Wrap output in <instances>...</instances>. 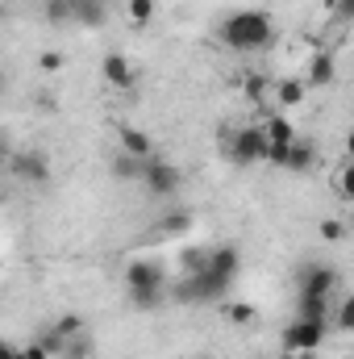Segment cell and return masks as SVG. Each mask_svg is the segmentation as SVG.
<instances>
[{
  "label": "cell",
  "mask_w": 354,
  "mask_h": 359,
  "mask_svg": "<svg viewBox=\"0 0 354 359\" xmlns=\"http://www.w3.org/2000/svg\"><path fill=\"white\" fill-rule=\"evenodd\" d=\"M238 268H242V251L234 243H221L204 255V264L183 276L176 284V297L179 301H192V305H204V301H217L229 292V284L238 280Z\"/></svg>",
  "instance_id": "1"
},
{
  "label": "cell",
  "mask_w": 354,
  "mask_h": 359,
  "mask_svg": "<svg viewBox=\"0 0 354 359\" xmlns=\"http://www.w3.org/2000/svg\"><path fill=\"white\" fill-rule=\"evenodd\" d=\"M271 38H275V25H271V13H263V8H242L221 21V42L229 50H242V55L263 50V46H271Z\"/></svg>",
  "instance_id": "2"
},
{
  "label": "cell",
  "mask_w": 354,
  "mask_h": 359,
  "mask_svg": "<svg viewBox=\"0 0 354 359\" xmlns=\"http://www.w3.org/2000/svg\"><path fill=\"white\" fill-rule=\"evenodd\" d=\"M125 292L134 309H159L167 297V271L159 259H134L125 268Z\"/></svg>",
  "instance_id": "3"
},
{
  "label": "cell",
  "mask_w": 354,
  "mask_h": 359,
  "mask_svg": "<svg viewBox=\"0 0 354 359\" xmlns=\"http://www.w3.org/2000/svg\"><path fill=\"white\" fill-rule=\"evenodd\" d=\"M267 151H271V142H267L263 126H242L238 134H229V138H225V155H229L238 168L267 163Z\"/></svg>",
  "instance_id": "4"
},
{
  "label": "cell",
  "mask_w": 354,
  "mask_h": 359,
  "mask_svg": "<svg viewBox=\"0 0 354 359\" xmlns=\"http://www.w3.org/2000/svg\"><path fill=\"white\" fill-rule=\"evenodd\" d=\"M4 168L21 180V184H34V188L50 184V159H46V151L21 147V151H13V155H8V163H4Z\"/></svg>",
  "instance_id": "5"
},
{
  "label": "cell",
  "mask_w": 354,
  "mask_h": 359,
  "mask_svg": "<svg viewBox=\"0 0 354 359\" xmlns=\"http://www.w3.org/2000/svg\"><path fill=\"white\" fill-rule=\"evenodd\" d=\"M321 339H325V322L296 318V322H288V330H283V351H288V355H313V351L321 347Z\"/></svg>",
  "instance_id": "6"
},
{
  "label": "cell",
  "mask_w": 354,
  "mask_h": 359,
  "mask_svg": "<svg viewBox=\"0 0 354 359\" xmlns=\"http://www.w3.org/2000/svg\"><path fill=\"white\" fill-rule=\"evenodd\" d=\"M142 188L150 196H176L179 188H183V172H179L176 163H167L163 155H155L146 163V172H142Z\"/></svg>",
  "instance_id": "7"
},
{
  "label": "cell",
  "mask_w": 354,
  "mask_h": 359,
  "mask_svg": "<svg viewBox=\"0 0 354 359\" xmlns=\"http://www.w3.org/2000/svg\"><path fill=\"white\" fill-rule=\"evenodd\" d=\"M267 163H275V168H283V172H313L317 151H313V142L292 138L288 147H271V151H267Z\"/></svg>",
  "instance_id": "8"
},
{
  "label": "cell",
  "mask_w": 354,
  "mask_h": 359,
  "mask_svg": "<svg viewBox=\"0 0 354 359\" xmlns=\"http://www.w3.org/2000/svg\"><path fill=\"white\" fill-rule=\"evenodd\" d=\"M338 280H342V271L334 268V264H309V268L300 271V297H325L330 301V292L338 288Z\"/></svg>",
  "instance_id": "9"
},
{
  "label": "cell",
  "mask_w": 354,
  "mask_h": 359,
  "mask_svg": "<svg viewBox=\"0 0 354 359\" xmlns=\"http://www.w3.org/2000/svg\"><path fill=\"white\" fill-rule=\"evenodd\" d=\"M100 76H104V84L108 88H117V92H125V88H134V63L121 55V50H113V55H104V63H100Z\"/></svg>",
  "instance_id": "10"
},
{
  "label": "cell",
  "mask_w": 354,
  "mask_h": 359,
  "mask_svg": "<svg viewBox=\"0 0 354 359\" xmlns=\"http://www.w3.org/2000/svg\"><path fill=\"white\" fill-rule=\"evenodd\" d=\"M117 147L125 151V155H134V159H155L159 151H155V138L146 134V130H134V126H121L117 130Z\"/></svg>",
  "instance_id": "11"
},
{
  "label": "cell",
  "mask_w": 354,
  "mask_h": 359,
  "mask_svg": "<svg viewBox=\"0 0 354 359\" xmlns=\"http://www.w3.org/2000/svg\"><path fill=\"white\" fill-rule=\"evenodd\" d=\"M67 4H71V21H80L84 29H100L108 21L104 0H67Z\"/></svg>",
  "instance_id": "12"
},
{
  "label": "cell",
  "mask_w": 354,
  "mask_h": 359,
  "mask_svg": "<svg viewBox=\"0 0 354 359\" xmlns=\"http://www.w3.org/2000/svg\"><path fill=\"white\" fill-rule=\"evenodd\" d=\"M334 80H338V63H334V55H330V50L313 55V63H309V76H304V84H313V88H330Z\"/></svg>",
  "instance_id": "13"
},
{
  "label": "cell",
  "mask_w": 354,
  "mask_h": 359,
  "mask_svg": "<svg viewBox=\"0 0 354 359\" xmlns=\"http://www.w3.org/2000/svg\"><path fill=\"white\" fill-rule=\"evenodd\" d=\"M146 163H150V159H134V155L117 151V155H113V163H108V172H113V180H121V184H142Z\"/></svg>",
  "instance_id": "14"
},
{
  "label": "cell",
  "mask_w": 354,
  "mask_h": 359,
  "mask_svg": "<svg viewBox=\"0 0 354 359\" xmlns=\"http://www.w3.org/2000/svg\"><path fill=\"white\" fill-rule=\"evenodd\" d=\"M187 230H192V209H176V213L159 217L155 238H179V234H187Z\"/></svg>",
  "instance_id": "15"
},
{
  "label": "cell",
  "mask_w": 354,
  "mask_h": 359,
  "mask_svg": "<svg viewBox=\"0 0 354 359\" xmlns=\"http://www.w3.org/2000/svg\"><path fill=\"white\" fill-rule=\"evenodd\" d=\"M263 134H267V142H271V147H288V142L296 138V126H292L283 113H271V117H267V126H263Z\"/></svg>",
  "instance_id": "16"
},
{
  "label": "cell",
  "mask_w": 354,
  "mask_h": 359,
  "mask_svg": "<svg viewBox=\"0 0 354 359\" xmlns=\"http://www.w3.org/2000/svg\"><path fill=\"white\" fill-rule=\"evenodd\" d=\"M304 92H309L304 80H279V84H275V96H279L283 109H296V104L304 100Z\"/></svg>",
  "instance_id": "17"
},
{
  "label": "cell",
  "mask_w": 354,
  "mask_h": 359,
  "mask_svg": "<svg viewBox=\"0 0 354 359\" xmlns=\"http://www.w3.org/2000/svg\"><path fill=\"white\" fill-rule=\"evenodd\" d=\"M296 318H309V322H325L330 326V301L325 297H300V313Z\"/></svg>",
  "instance_id": "18"
},
{
  "label": "cell",
  "mask_w": 354,
  "mask_h": 359,
  "mask_svg": "<svg viewBox=\"0 0 354 359\" xmlns=\"http://www.w3.org/2000/svg\"><path fill=\"white\" fill-rule=\"evenodd\" d=\"M59 359H92V334L84 330V334H76V339H67L63 343V351H59Z\"/></svg>",
  "instance_id": "19"
},
{
  "label": "cell",
  "mask_w": 354,
  "mask_h": 359,
  "mask_svg": "<svg viewBox=\"0 0 354 359\" xmlns=\"http://www.w3.org/2000/svg\"><path fill=\"white\" fill-rule=\"evenodd\" d=\"M84 330H88V326H84V318H80V313H63V318L55 322V334H59L63 343H67V339H76V334H84Z\"/></svg>",
  "instance_id": "20"
},
{
  "label": "cell",
  "mask_w": 354,
  "mask_h": 359,
  "mask_svg": "<svg viewBox=\"0 0 354 359\" xmlns=\"http://www.w3.org/2000/svg\"><path fill=\"white\" fill-rule=\"evenodd\" d=\"M125 13H129L134 25H150V21H155V0H129Z\"/></svg>",
  "instance_id": "21"
},
{
  "label": "cell",
  "mask_w": 354,
  "mask_h": 359,
  "mask_svg": "<svg viewBox=\"0 0 354 359\" xmlns=\"http://www.w3.org/2000/svg\"><path fill=\"white\" fill-rule=\"evenodd\" d=\"M225 318H229L234 326H250V322H255V305H246V301H234V305H225Z\"/></svg>",
  "instance_id": "22"
},
{
  "label": "cell",
  "mask_w": 354,
  "mask_h": 359,
  "mask_svg": "<svg viewBox=\"0 0 354 359\" xmlns=\"http://www.w3.org/2000/svg\"><path fill=\"white\" fill-rule=\"evenodd\" d=\"M46 21L50 25H67L71 21V4L67 0H46Z\"/></svg>",
  "instance_id": "23"
},
{
  "label": "cell",
  "mask_w": 354,
  "mask_h": 359,
  "mask_svg": "<svg viewBox=\"0 0 354 359\" xmlns=\"http://www.w3.org/2000/svg\"><path fill=\"white\" fill-rule=\"evenodd\" d=\"M204 255L208 251H200V247H183V255H179V264H183V276H192V271L204 264Z\"/></svg>",
  "instance_id": "24"
},
{
  "label": "cell",
  "mask_w": 354,
  "mask_h": 359,
  "mask_svg": "<svg viewBox=\"0 0 354 359\" xmlns=\"http://www.w3.org/2000/svg\"><path fill=\"white\" fill-rule=\"evenodd\" d=\"M38 67H42L46 76H59V72H63V55H59V50H42V55H38Z\"/></svg>",
  "instance_id": "25"
},
{
  "label": "cell",
  "mask_w": 354,
  "mask_h": 359,
  "mask_svg": "<svg viewBox=\"0 0 354 359\" xmlns=\"http://www.w3.org/2000/svg\"><path fill=\"white\" fill-rule=\"evenodd\" d=\"M338 326H342V330H354V297H346V301L338 305Z\"/></svg>",
  "instance_id": "26"
},
{
  "label": "cell",
  "mask_w": 354,
  "mask_h": 359,
  "mask_svg": "<svg viewBox=\"0 0 354 359\" xmlns=\"http://www.w3.org/2000/svg\"><path fill=\"white\" fill-rule=\"evenodd\" d=\"M242 92H246L250 100H259V96L267 92V80L263 76H246V80H242Z\"/></svg>",
  "instance_id": "27"
},
{
  "label": "cell",
  "mask_w": 354,
  "mask_h": 359,
  "mask_svg": "<svg viewBox=\"0 0 354 359\" xmlns=\"http://www.w3.org/2000/svg\"><path fill=\"white\" fill-rule=\"evenodd\" d=\"M342 234H346V230H342V222H334V217H330V222H321V238H325V243H342Z\"/></svg>",
  "instance_id": "28"
},
{
  "label": "cell",
  "mask_w": 354,
  "mask_h": 359,
  "mask_svg": "<svg viewBox=\"0 0 354 359\" xmlns=\"http://www.w3.org/2000/svg\"><path fill=\"white\" fill-rule=\"evenodd\" d=\"M334 17H338V21H351L354 17V0H334Z\"/></svg>",
  "instance_id": "29"
},
{
  "label": "cell",
  "mask_w": 354,
  "mask_h": 359,
  "mask_svg": "<svg viewBox=\"0 0 354 359\" xmlns=\"http://www.w3.org/2000/svg\"><path fill=\"white\" fill-rule=\"evenodd\" d=\"M21 359H50V355H46L42 343H29V347H21Z\"/></svg>",
  "instance_id": "30"
},
{
  "label": "cell",
  "mask_w": 354,
  "mask_h": 359,
  "mask_svg": "<svg viewBox=\"0 0 354 359\" xmlns=\"http://www.w3.org/2000/svg\"><path fill=\"white\" fill-rule=\"evenodd\" d=\"M13 151H17V147H13V142H8V134H0V168H4V163H8V155H13Z\"/></svg>",
  "instance_id": "31"
},
{
  "label": "cell",
  "mask_w": 354,
  "mask_h": 359,
  "mask_svg": "<svg viewBox=\"0 0 354 359\" xmlns=\"http://www.w3.org/2000/svg\"><path fill=\"white\" fill-rule=\"evenodd\" d=\"M0 359H17V347L13 343H0Z\"/></svg>",
  "instance_id": "32"
},
{
  "label": "cell",
  "mask_w": 354,
  "mask_h": 359,
  "mask_svg": "<svg viewBox=\"0 0 354 359\" xmlns=\"http://www.w3.org/2000/svg\"><path fill=\"white\" fill-rule=\"evenodd\" d=\"M4 88H8V80H4V72H0V96H4Z\"/></svg>",
  "instance_id": "33"
},
{
  "label": "cell",
  "mask_w": 354,
  "mask_h": 359,
  "mask_svg": "<svg viewBox=\"0 0 354 359\" xmlns=\"http://www.w3.org/2000/svg\"><path fill=\"white\" fill-rule=\"evenodd\" d=\"M17 359H21V351H17Z\"/></svg>",
  "instance_id": "34"
}]
</instances>
